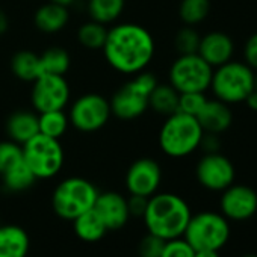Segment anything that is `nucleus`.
<instances>
[{
	"label": "nucleus",
	"instance_id": "nucleus-1",
	"mask_svg": "<svg viewBox=\"0 0 257 257\" xmlns=\"http://www.w3.org/2000/svg\"><path fill=\"white\" fill-rule=\"evenodd\" d=\"M155 38L141 25L116 23L107 28L103 56L116 73L135 76L150 65L155 56Z\"/></svg>",
	"mask_w": 257,
	"mask_h": 257
},
{
	"label": "nucleus",
	"instance_id": "nucleus-2",
	"mask_svg": "<svg viewBox=\"0 0 257 257\" xmlns=\"http://www.w3.org/2000/svg\"><path fill=\"white\" fill-rule=\"evenodd\" d=\"M191 216L192 212L185 198L173 192L158 191L149 198L141 219L149 233L170 240L183 236Z\"/></svg>",
	"mask_w": 257,
	"mask_h": 257
},
{
	"label": "nucleus",
	"instance_id": "nucleus-3",
	"mask_svg": "<svg viewBox=\"0 0 257 257\" xmlns=\"http://www.w3.org/2000/svg\"><path fill=\"white\" fill-rule=\"evenodd\" d=\"M203 135L204 132L195 116L177 110L168 115L161 127L159 147L170 158H186L200 147Z\"/></svg>",
	"mask_w": 257,
	"mask_h": 257
},
{
	"label": "nucleus",
	"instance_id": "nucleus-4",
	"mask_svg": "<svg viewBox=\"0 0 257 257\" xmlns=\"http://www.w3.org/2000/svg\"><path fill=\"white\" fill-rule=\"evenodd\" d=\"M97 186L85 177H67L52 194V209L64 221H73L91 210L98 197Z\"/></svg>",
	"mask_w": 257,
	"mask_h": 257
},
{
	"label": "nucleus",
	"instance_id": "nucleus-5",
	"mask_svg": "<svg viewBox=\"0 0 257 257\" xmlns=\"http://www.w3.org/2000/svg\"><path fill=\"white\" fill-rule=\"evenodd\" d=\"M158 83V77L147 70L135 74L110 97L112 115L122 121H132L144 115L149 110V95Z\"/></svg>",
	"mask_w": 257,
	"mask_h": 257
},
{
	"label": "nucleus",
	"instance_id": "nucleus-6",
	"mask_svg": "<svg viewBox=\"0 0 257 257\" xmlns=\"http://www.w3.org/2000/svg\"><path fill=\"white\" fill-rule=\"evenodd\" d=\"M231 230L228 219L221 212L203 210L191 216L183 237L195 249L219 251L230 239Z\"/></svg>",
	"mask_w": 257,
	"mask_h": 257
},
{
	"label": "nucleus",
	"instance_id": "nucleus-7",
	"mask_svg": "<svg viewBox=\"0 0 257 257\" xmlns=\"http://www.w3.org/2000/svg\"><path fill=\"white\" fill-rule=\"evenodd\" d=\"M210 88L215 97L227 104L245 101L254 91V73L248 64L228 61L216 67Z\"/></svg>",
	"mask_w": 257,
	"mask_h": 257
},
{
	"label": "nucleus",
	"instance_id": "nucleus-8",
	"mask_svg": "<svg viewBox=\"0 0 257 257\" xmlns=\"http://www.w3.org/2000/svg\"><path fill=\"white\" fill-rule=\"evenodd\" d=\"M22 147L23 161L31 168L37 180H47L61 173L65 162V153L58 140L38 134Z\"/></svg>",
	"mask_w": 257,
	"mask_h": 257
},
{
	"label": "nucleus",
	"instance_id": "nucleus-9",
	"mask_svg": "<svg viewBox=\"0 0 257 257\" xmlns=\"http://www.w3.org/2000/svg\"><path fill=\"white\" fill-rule=\"evenodd\" d=\"M213 68L198 55H179L168 71L170 85L179 92H206L210 88Z\"/></svg>",
	"mask_w": 257,
	"mask_h": 257
},
{
	"label": "nucleus",
	"instance_id": "nucleus-10",
	"mask_svg": "<svg viewBox=\"0 0 257 257\" xmlns=\"http://www.w3.org/2000/svg\"><path fill=\"white\" fill-rule=\"evenodd\" d=\"M109 98L97 92L79 95L68 110L70 124L82 134H92L103 128L110 118Z\"/></svg>",
	"mask_w": 257,
	"mask_h": 257
},
{
	"label": "nucleus",
	"instance_id": "nucleus-11",
	"mask_svg": "<svg viewBox=\"0 0 257 257\" xmlns=\"http://www.w3.org/2000/svg\"><path fill=\"white\" fill-rule=\"evenodd\" d=\"M70 85L65 76L41 74L32 82L31 101L37 113L61 110L70 101Z\"/></svg>",
	"mask_w": 257,
	"mask_h": 257
},
{
	"label": "nucleus",
	"instance_id": "nucleus-12",
	"mask_svg": "<svg viewBox=\"0 0 257 257\" xmlns=\"http://www.w3.org/2000/svg\"><path fill=\"white\" fill-rule=\"evenodd\" d=\"M195 177L204 189L222 192L234 182V167L218 152L206 153L195 167Z\"/></svg>",
	"mask_w": 257,
	"mask_h": 257
},
{
	"label": "nucleus",
	"instance_id": "nucleus-13",
	"mask_svg": "<svg viewBox=\"0 0 257 257\" xmlns=\"http://www.w3.org/2000/svg\"><path fill=\"white\" fill-rule=\"evenodd\" d=\"M162 183V168L152 158H141L128 167L125 173V189L131 195L150 198Z\"/></svg>",
	"mask_w": 257,
	"mask_h": 257
},
{
	"label": "nucleus",
	"instance_id": "nucleus-14",
	"mask_svg": "<svg viewBox=\"0 0 257 257\" xmlns=\"http://www.w3.org/2000/svg\"><path fill=\"white\" fill-rule=\"evenodd\" d=\"M221 213L231 221H246L257 212V192L246 185H230L219 200Z\"/></svg>",
	"mask_w": 257,
	"mask_h": 257
},
{
	"label": "nucleus",
	"instance_id": "nucleus-15",
	"mask_svg": "<svg viewBox=\"0 0 257 257\" xmlns=\"http://www.w3.org/2000/svg\"><path fill=\"white\" fill-rule=\"evenodd\" d=\"M92 209L101 218L107 231H118L124 228L128 219L132 218L127 206V197L116 191L98 192Z\"/></svg>",
	"mask_w": 257,
	"mask_h": 257
},
{
	"label": "nucleus",
	"instance_id": "nucleus-16",
	"mask_svg": "<svg viewBox=\"0 0 257 257\" xmlns=\"http://www.w3.org/2000/svg\"><path fill=\"white\" fill-rule=\"evenodd\" d=\"M233 41L224 32H210L201 37L198 46V55L212 67L216 68L228 62L233 56Z\"/></svg>",
	"mask_w": 257,
	"mask_h": 257
},
{
	"label": "nucleus",
	"instance_id": "nucleus-17",
	"mask_svg": "<svg viewBox=\"0 0 257 257\" xmlns=\"http://www.w3.org/2000/svg\"><path fill=\"white\" fill-rule=\"evenodd\" d=\"M195 118L198 119L204 134H215V135L225 132L233 121V115L228 104L218 98L207 100Z\"/></svg>",
	"mask_w": 257,
	"mask_h": 257
},
{
	"label": "nucleus",
	"instance_id": "nucleus-18",
	"mask_svg": "<svg viewBox=\"0 0 257 257\" xmlns=\"http://www.w3.org/2000/svg\"><path fill=\"white\" fill-rule=\"evenodd\" d=\"M31 237L28 231L16 224L0 225V257H28Z\"/></svg>",
	"mask_w": 257,
	"mask_h": 257
},
{
	"label": "nucleus",
	"instance_id": "nucleus-19",
	"mask_svg": "<svg viewBox=\"0 0 257 257\" xmlns=\"http://www.w3.org/2000/svg\"><path fill=\"white\" fill-rule=\"evenodd\" d=\"M7 134L11 141L23 146L40 134L38 113L32 110H17L7 121Z\"/></svg>",
	"mask_w": 257,
	"mask_h": 257
},
{
	"label": "nucleus",
	"instance_id": "nucleus-20",
	"mask_svg": "<svg viewBox=\"0 0 257 257\" xmlns=\"http://www.w3.org/2000/svg\"><path fill=\"white\" fill-rule=\"evenodd\" d=\"M70 22V13L67 7L47 2L41 5L34 14V23L38 31L44 34H58Z\"/></svg>",
	"mask_w": 257,
	"mask_h": 257
},
{
	"label": "nucleus",
	"instance_id": "nucleus-21",
	"mask_svg": "<svg viewBox=\"0 0 257 257\" xmlns=\"http://www.w3.org/2000/svg\"><path fill=\"white\" fill-rule=\"evenodd\" d=\"M71 222H73V230L76 236L86 243H95L101 240L104 234L107 233L104 222L101 221V218L97 215L94 209L82 213Z\"/></svg>",
	"mask_w": 257,
	"mask_h": 257
},
{
	"label": "nucleus",
	"instance_id": "nucleus-22",
	"mask_svg": "<svg viewBox=\"0 0 257 257\" xmlns=\"http://www.w3.org/2000/svg\"><path fill=\"white\" fill-rule=\"evenodd\" d=\"M124 7L125 0H88L86 13L89 20L109 26L121 17Z\"/></svg>",
	"mask_w": 257,
	"mask_h": 257
},
{
	"label": "nucleus",
	"instance_id": "nucleus-23",
	"mask_svg": "<svg viewBox=\"0 0 257 257\" xmlns=\"http://www.w3.org/2000/svg\"><path fill=\"white\" fill-rule=\"evenodd\" d=\"M179 97L180 94L170 83H158L149 95V109L168 116L179 110Z\"/></svg>",
	"mask_w": 257,
	"mask_h": 257
},
{
	"label": "nucleus",
	"instance_id": "nucleus-24",
	"mask_svg": "<svg viewBox=\"0 0 257 257\" xmlns=\"http://www.w3.org/2000/svg\"><path fill=\"white\" fill-rule=\"evenodd\" d=\"M13 74L23 82H34L41 76L40 55L32 50H20L11 59Z\"/></svg>",
	"mask_w": 257,
	"mask_h": 257
},
{
	"label": "nucleus",
	"instance_id": "nucleus-25",
	"mask_svg": "<svg viewBox=\"0 0 257 257\" xmlns=\"http://www.w3.org/2000/svg\"><path fill=\"white\" fill-rule=\"evenodd\" d=\"M70 125L68 113L61 110H47L38 113V131L41 135L52 138V140H61Z\"/></svg>",
	"mask_w": 257,
	"mask_h": 257
},
{
	"label": "nucleus",
	"instance_id": "nucleus-26",
	"mask_svg": "<svg viewBox=\"0 0 257 257\" xmlns=\"http://www.w3.org/2000/svg\"><path fill=\"white\" fill-rule=\"evenodd\" d=\"M40 65L41 74H58L65 76L71 65L70 53L59 46H53L46 49L40 55Z\"/></svg>",
	"mask_w": 257,
	"mask_h": 257
},
{
	"label": "nucleus",
	"instance_id": "nucleus-27",
	"mask_svg": "<svg viewBox=\"0 0 257 257\" xmlns=\"http://www.w3.org/2000/svg\"><path fill=\"white\" fill-rule=\"evenodd\" d=\"M2 180H4V186L10 192H23L34 186V183L37 182V177L34 176L31 168L26 165V162L22 161L13 168H10L7 173H4Z\"/></svg>",
	"mask_w": 257,
	"mask_h": 257
},
{
	"label": "nucleus",
	"instance_id": "nucleus-28",
	"mask_svg": "<svg viewBox=\"0 0 257 257\" xmlns=\"http://www.w3.org/2000/svg\"><path fill=\"white\" fill-rule=\"evenodd\" d=\"M107 26L97 23L94 20H88L82 23L77 29V41L82 47L88 50H101L106 41Z\"/></svg>",
	"mask_w": 257,
	"mask_h": 257
},
{
	"label": "nucleus",
	"instance_id": "nucleus-29",
	"mask_svg": "<svg viewBox=\"0 0 257 257\" xmlns=\"http://www.w3.org/2000/svg\"><path fill=\"white\" fill-rule=\"evenodd\" d=\"M210 13V0H182L179 17L186 26H195L207 19Z\"/></svg>",
	"mask_w": 257,
	"mask_h": 257
},
{
	"label": "nucleus",
	"instance_id": "nucleus-30",
	"mask_svg": "<svg viewBox=\"0 0 257 257\" xmlns=\"http://www.w3.org/2000/svg\"><path fill=\"white\" fill-rule=\"evenodd\" d=\"M201 37L192 26L182 28L176 37H174V47L179 52V55H191L198 52Z\"/></svg>",
	"mask_w": 257,
	"mask_h": 257
},
{
	"label": "nucleus",
	"instance_id": "nucleus-31",
	"mask_svg": "<svg viewBox=\"0 0 257 257\" xmlns=\"http://www.w3.org/2000/svg\"><path fill=\"white\" fill-rule=\"evenodd\" d=\"M23 161V147L11 140L0 141V176Z\"/></svg>",
	"mask_w": 257,
	"mask_h": 257
},
{
	"label": "nucleus",
	"instance_id": "nucleus-32",
	"mask_svg": "<svg viewBox=\"0 0 257 257\" xmlns=\"http://www.w3.org/2000/svg\"><path fill=\"white\" fill-rule=\"evenodd\" d=\"M206 101L204 92H182L179 97V112L197 116Z\"/></svg>",
	"mask_w": 257,
	"mask_h": 257
},
{
	"label": "nucleus",
	"instance_id": "nucleus-33",
	"mask_svg": "<svg viewBox=\"0 0 257 257\" xmlns=\"http://www.w3.org/2000/svg\"><path fill=\"white\" fill-rule=\"evenodd\" d=\"M194 254H195V249L182 236V237L165 240L161 257H194Z\"/></svg>",
	"mask_w": 257,
	"mask_h": 257
},
{
	"label": "nucleus",
	"instance_id": "nucleus-34",
	"mask_svg": "<svg viewBox=\"0 0 257 257\" xmlns=\"http://www.w3.org/2000/svg\"><path fill=\"white\" fill-rule=\"evenodd\" d=\"M164 243V239L147 231L138 242V257H161Z\"/></svg>",
	"mask_w": 257,
	"mask_h": 257
},
{
	"label": "nucleus",
	"instance_id": "nucleus-35",
	"mask_svg": "<svg viewBox=\"0 0 257 257\" xmlns=\"http://www.w3.org/2000/svg\"><path fill=\"white\" fill-rule=\"evenodd\" d=\"M147 203L149 198L147 197H141V195H131L127 198V206H128V212H131V216L135 218H143L146 209H147Z\"/></svg>",
	"mask_w": 257,
	"mask_h": 257
},
{
	"label": "nucleus",
	"instance_id": "nucleus-36",
	"mask_svg": "<svg viewBox=\"0 0 257 257\" xmlns=\"http://www.w3.org/2000/svg\"><path fill=\"white\" fill-rule=\"evenodd\" d=\"M245 61L251 68H257V34L249 37L243 49Z\"/></svg>",
	"mask_w": 257,
	"mask_h": 257
},
{
	"label": "nucleus",
	"instance_id": "nucleus-37",
	"mask_svg": "<svg viewBox=\"0 0 257 257\" xmlns=\"http://www.w3.org/2000/svg\"><path fill=\"white\" fill-rule=\"evenodd\" d=\"M10 28V20H8V16L7 13L0 8V35H4Z\"/></svg>",
	"mask_w": 257,
	"mask_h": 257
},
{
	"label": "nucleus",
	"instance_id": "nucleus-38",
	"mask_svg": "<svg viewBox=\"0 0 257 257\" xmlns=\"http://www.w3.org/2000/svg\"><path fill=\"white\" fill-rule=\"evenodd\" d=\"M245 103H246V106H248L251 110H255V112H257V91H255V89L245 98Z\"/></svg>",
	"mask_w": 257,
	"mask_h": 257
},
{
	"label": "nucleus",
	"instance_id": "nucleus-39",
	"mask_svg": "<svg viewBox=\"0 0 257 257\" xmlns=\"http://www.w3.org/2000/svg\"><path fill=\"white\" fill-rule=\"evenodd\" d=\"M194 257H219V251H213V249H200V251H195Z\"/></svg>",
	"mask_w": 257,
	"mask_h": 257
},
{
	"label": "nucleus",
	"instance_id": "nucleus-40",
	"mask_svg": "<svg viewBox=\"0 0 257 257\" xmlns=\"http://www.w3.org/2000/svg\"><path fill=\"white\" fill-rule=\"evenodd\" d=\"M49 2H53V4H58V5H62V7L70 8L71 5H74L77 2V0H49Z\"/></svg>",
	"mask_w": 257,
	"mask_h": 257
},
{
	"label": "nucleus",
	"instance_id": "nucleus-41",
	"mask_svg": "<svg viewBox=\"0 0 257 257\" xmlns=\"http://www.w3.org/2000/svg\"><path fill=\"white\" fill-rule=\"evenodd\" d=\"M254 89L257 91V74H254Z\"/></svg>",
	"mask_w": 257,
	"mask_h": 257
},
{
	"label": "nucleus",
	"instance_id": "nucleus-42",
	"mask_svg": "<svg viewBox=\"0 0 257 257\" xmlns=\"http://www.w3.org/2000/svg\"><path fill=\"white\" fill-rule=\"evenodd\" d=\"M243 257H257L255 254H246V255H243Z\"/></svg>",
	"mask_w": 257,
	"mask_h": 257
}]
</instances>
